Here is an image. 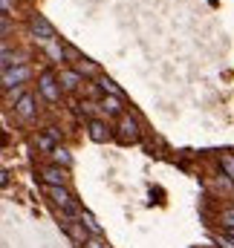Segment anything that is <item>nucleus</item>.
<instances>
[{"label":"nucleus","mask_w":234,"mask_h":248,"mask_svg":"<svg viewBox=\"0 0 234 248\" xmlns=\"http://www.w3.org/2000/svg\"><path fill=\"white\" fill-rule=\"evenodd\" d=\"M29 29H32V35H35L38 41H44V44H52V41H55V29H52V23H50L44 15H35V17L29 20Z\"/></svg>","instance_id":"nucleus-1"},{"label":"nucleus","mask_w":234,"mask_h":248,"mask_svg":"<svg viewBox=\"0 0 234 248\" xmlns=\"http://www.w3.org/2000/svg\"><path fill=\"white\" fill-rule=\"evenodd\" d=\"M38 87H41V93H44V98L47 101H61V81L52 75V72H41V81H38Z\"/></svg>","instance_id":"nucleus-2"},{"label":"nucleus","mask_w":234,"mask_h":248,"mask_svg":"<svg viewBox=\"0 0 234 248\" xmlns=\"http://www.w3.org/2000/svg\"><path fill=\"white\" fill-rule=\"evenodd\" d=\"M41 176H44V182H47L50 187H64V185H67V170H64L61 165L44 168V170H41Z\"/></svg>","instance_id":"nucleus-3"},{"label":"nucleus","mask_w":234,"mask_h":248,"mask_svg":"<svg viewBox=\"0 0 234 248\" xmlns=\"http://www.w3.org/2000/svg\"><path fill=\"white\" fill-rule=\"evenodd\" d=\"M29 78V66H17V69H6L3 72V87H17Z\"/></svg>","instance_id":"nucleus-4"},{"label":"nucleus","mask_w":234,"mask_h":248,"mask_svg":"<svg viewBox=\"0 0 234 248\" xmlns=\"http://www.w3.org/2000/svg\"><path fill=\"white\" fill-rule=\"evenodd\" d=\"M118 130H121V139H124V141H136V139H139V124L133 122L130 116H121Z\"/></svg>","instance_id":"nucleus-5"},{"label":"nucleus","mask_w":234,"mask_h":248,"mask_svg":"<svg viewBox=\"0 0 234 248\" xmlns=\"http://www.w3.org/2000/svg\"><path fill=\"white\" fill-rule=\"evenodd\" d=\"M15 110H17L23 119H32V116H35V101H32V95H20L17 104H15Z\"/></svg>","instance_id":"nucleus-6"},{"label":"nucleus","mask_w":234,"mask_h":248,"mask_svg":"<svg viewBox=\"0 0 234 248\" xmlns=\"http://www.w3.org/2000/svg\"><path fill=\"white\" fill-rule=\"evenodd\" d=\"M90 139H93V141H107V139H110V130H107V124L90 122Z\"/></svg>","instance_id":"nucleus-7"},{"label":"nucleus","mask_w":234,"mask_h":248,"mask_svg":"<svg viewBox=\"0 0 234 248\" xmlns=\"http://www.w3.org/2000/svg\"><path fill=\"white\" fill-rule=\"evenodd\" d=\"M58 81H61V87L64 90H78V72H69V69H61V75H58Z\"/></svg>","instance_id":"nucleus-8"},{"label":"nucleus","mask_w":234,"mask_h":248,"mask_svg":"<svg viewBox=\"0 0 234 248\" xmlns=\"http://www.w3.org/2000/svg\"><path fill=\"white\" fill-rule=\"evenodd\" d=\"M78 217H81V225H87V228H90V231H93V234H96V237H99V234H101V228H99V222H96V217H93V214H90V211H81V214H78Z\"/></svg>","instance_id":"nucleus-9"},{"label":"nucleus","mask_w":234,"mask_h":248,"mask_svg":"<svg viewBox=\"0 0 234 248\" xmlns=\"http://www.w3.org/2000/svg\"><path fill=\"white\" fill-rule=\"evenodd\" d=\"M99 84H101V90H104V93H110L113 98H118V95H121V87H118L116 81H110V78H101Z\"/></svg>","instance_id":"nucleus-10"},{"label":"nucleus","mask_w":234,"mask_h":248,"mask_svg":"<svg viewBox=\"0 0 234 248\" xmlns=\"http://www.w3.org/2000/svg\"><path fill=\"white\" fill-rule=\"evenodd\" d=\"M101 110H104L107 116H118V113H121V107H118V98H104V101H101Z\"/></svg>","instance_id":"nucleus-11"},{"label":"nucleus","mask_w":234,"mask_h":248,"mask_svg":"<svg viewBox=\"0 0 234 248\" xmlns=\"http://www.w3.org/2000/svg\"><path fill=\"white\" fill-rule=\"evenodd\" d=\"M52 159L58 162L61 168H64V165H69V150H64V147H55V150H52Z\"/></svg>","instance_id":"nucleus-12"},{"label":"nucleus","mask_w":234,"mask_h":248,"mask_svg":"<svg viewBox=\"0 0 234 248\" xmlns=\"http://www.w3.org/2000/svg\"><path fill=\"white\" fill-rule=\"evenodd\" d=\"M223 228L234 234V208H232V211H223Z\"/></svg>","instance_id":"nucleus-13"},{"label":"nucleus","mask_w":234,"mask_h":248,"mask_svg":"<svg viewBox=\"0 0 234 248\" xmlns=\"http://www.w3.org/2000/svg\"><path fill=\"white\" fill-rule=\"evenodd\" d=\"M223 170L234 179V156H223Z\"/></svg>","instance_id":"nucleus-14"},{"label":"nucleus","mask_w":234,"mask_h":248,"mask_svg":"<svg viewBox=\"0 0 234 248\" xmlns=\"http://www.w3.org/2000/svg\"><path fill=\"white\" fill-rule=\"evenodd\" d=\"M38 144H41L44 150H50V153L55 150V147H52V139H50V136H38Z\"/></svg>","instance_id":"nucleus-15"},{"label":"nucleus","mask_w":234,"mask_h":248,"mask_svg":"<svg viewBox=\"0 0 234 248\" xmlns=\"http://www.w3.org/2000/svg\"><path fill=\"white\" fill-rule=\"evenodd\" d=\"M217 246H220V248H234V240H232V237H223V234H220V237H217Z\"/></svg>","instance_id":"nucleus-16"},{"label":"nucleus","mask_w":234,"mask_h":248,"mask_svg":"<svg viewBox=\"0 0 234 248\" xmlns=\"http://www.w3.org/2000/svg\"><path fill=\"white\" fill-rule=\"evenodd\" d=\"M84 248H107V246H104L99 237H93V240H87V243H84Z\"/></svg>","instance_id":"nucleus-17"},{"label":"nucleus","mask_w":234,"mask_h":248,"mask_svg":"<svg viewBox=\"0 0 234 248\" xmlns=\"http://www.w3.org/2000/svg\"><path fill=\"white\" fill-rule=\"evenodd\" d=\"M3 12H6V15L12 12V0H3Z\"/></svg>","instance_id":"nucleus-18"}]
</instances>
